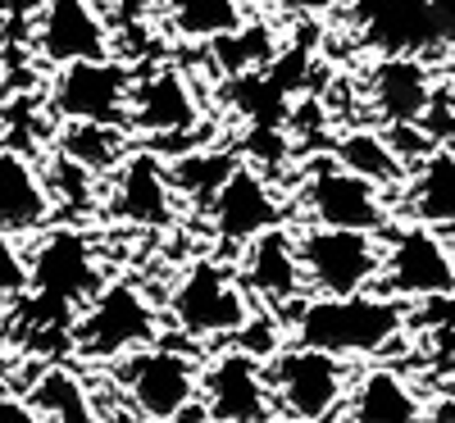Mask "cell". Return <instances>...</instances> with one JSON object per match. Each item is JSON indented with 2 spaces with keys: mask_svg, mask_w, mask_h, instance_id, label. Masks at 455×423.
Returning a JSON list of instances; mask_svg holds the SVG:
<instances>
[{
  "mask_svg": "<svg viewBox=\"0 0 455 423\" xmlns=\"http://www.w3.org/2000/svg\"><path fill=\"white\" fill-rule=\"evenodd\" d=\"M405 300L387 291L360 296H306L296 300V315H287L291 341L328 351L337 360H378L405 337Z\"/></svg>",
  "mask_w": 455,
  "mask_h": 423,
  "instance_id": "6da1fadb",
  "label": "cell"
},
{
  "mask_svg": "<svg viewBox=\"0 0 455 423\" xmlns=\"http://www.w3.org/2000/svg\"><path fill=\"white\" fill-rule=\"evenodd\" d=\"M169 319L196 341H219V337H242L255 319V305L237 268L219 259H192L169 291Z\"/></svg>",
  "mask_w": 455,
  "mask_h": 423,
  "instance_id": "7a4b0ae2",
  "label": "cell"
},
{
  "mask_svg": "<svg viewBox=\"0 0 455 423\" xmlns=\"http://www.w3.org/2000/svg\"><path fill=\"white\" fill-rule=\"evenodd\" d=\"M160 341V315L137 283H105L73 323V351L92 364H119Z\"/></svg>",
  "mask_w": 455,
  "mask_h": 423,
  "instance_id": "3957f363",
  "label": "cell"
},
{
  "mask_svg": "<svg viewBox=\"0 0 455 423\" xmlns=\"http://www.w3.org/2000/svg\"><path fill=\"white\" fill-rule=\"evenodd\" d=\"M264 369H269L278 414L306 419V423H328L337 414H347V401H351L347 360H337L328 351H310L300 341H287Z\"/></svg>",
  "mask_w": 455,
  "mask_h": 423,
  "instance_id": "277c9868",
  "label": "cell"
},
{
  "mask_svg": "<svg viewBox=\"0 0 455 423\" xmlns=\"http://www.w3.org/2000/svg\"><path fill=\"white\" fill-rule=\"evenodd\" d=\"M300 268H306L310 296H360L383 283L387 242L369 233H341V227H306L296 233Z\"/></svg>",
  "mask_w": 455,
  "mask_h": 423,
  "instance_id": "5b68a950",
  "label": "cell"
},
{
  "mask_svg": "<svg viewBox=\"0 0 455 423\" xmlns=\"http://www.w3.org/2000/svg\"><path fill=\"white\" fill-rule=\"evenodd\" d=\"M28 268H32V296L55 305L64 315H73V319H78L105 287L96 246H92L87 233H78V227H46L42 242L28 255Z\"/></svg>",
  "mask_w": 455,
  "mask_h": 423,
  "instance_id": "8992f818",
  "label": "cell"
},
{
  "mask_svg": "<svg viewBox=\"0 0 455 423\" xmlns=\"http://www.w3.org/2000/svg\"><path fill=\"white\" fill-rule=\"evenodd\" d=\"M114 378H119L132 414L150 419V423H173L201 401L196 360L182 355V351H169V346H160V341L137 351V355H128V360H119Z\"/></svg>",
  "mask_w": 455,
  "mask_h": 423,
  "instance_id": "52a82bcc",
  "label": "cell"
},
{
  "mask_svg": "<svg viewBox=\"0 0 455 423\" xmlns=\"http://www.w3.org/2000/svg\"><path fill=\"white\" fill-rule=\"evenodd\" d=\"M300 205H306L315 227H341V233H369V237L392 227L387 191L351 169H341L337 160L310 164L306 182H300Z\"/></svg>",
  "mask_w": 455,
  "mask_h": 423,
  "instance_id": "ba28073f",
  "label": "cell"
},
{
  "mask_svg": "<svg viewBox=\"0 0 455 423\" xmlns=\"http://www.w3.org/2000/svg\"><path fill=\"white\" fill-rule=\"evenodd\" d=\"M132 68L124 60H83L55 68L51 78V114L60 124H109L128 128V105H132Z\"/></svg>",
  "mask_w": 455,
  "mask_h": 423,
  "instance_id": "9c48e42d",
  "label": "cell"
},
{
  "mask_svg": "<svg viewBox=\"0 0 455 423\" xmlns=\"http://www.w3.org/2000/svg\"><path fill=\"white\" fill-rule=\"evenodd\" d=\"M387 259H383V283L396 300H437L455 291V255L451 246L424 223H401L387 233Z\"/></svg>",
  "mask_w": 455,
  "mask_h": 423,
  "instance_id": "30bf717a",
  "label": "cell"
},
{
  "mask_svg": "<svg viewBox=\"0 0 455 423\" xmlns=\"http://www.w3.org/2000/svg\"><path fill=\"white\" fill-rule=\"evenodd\" d=\"M201 410L210 423H274L278 401L269 369L246 351H219L201 369Z\"/></svg>",
  "mask_w": 455,
  "mask_h": 423,
  "instance_id": "8fae6325",
  "label": "cell"
},
{
  "mask_svg": "<svg viewBox=\"0 0 455 423\" xmlns=\"http://www.w3.org/2000/svg\"><path fill=\"white\" fill-rule=\"evenodd\" d=\"M109 23L96 0H42L32 14V51L51 68H68L83 60H109Z\"/></svg>",
  "mask_w": 455,
  "mask_h": 423,
  "instance_id": "7c38bea8",
  "label": "cell"
},
{
  "mask_svg": "<svg viewBox=\"0 0 455 423\" xmlns=\"http://www.w3.org/2000/svg\"><path fill=\"white\" fill-rule=\"evenodd\" d=\"M105 210L128 227H169L178 219V187L160 150H132V156L109 173Z\"/></svg>",
  "mask_w": 455,
  "mask_h": 423,
  "instance_id": "4fadbf2b",
  "label": "cell"
},
{
  "mask_svg": "<svg viewBox=\"0 0 455 423\" xmlns=\"http://www.w3.org/2000/svg\"><path fill=\"white\" fill-rule=\"evenodd\" d=\"M196 128H201V96H196L192 78L169 64L141 73L132 87V105H128V132L150 137L160 146H178Z\"/></svg>",
  "mask_w": 455,
  "mask_h": 423,
  "instance_id": "5bb4252c",
  "label": "cell"
},
{
  "mask_svg": "<svg viewBox=\"0 0 455 423\" xmlns=\"http://www.w3.org/2000/svg\"><path fill=\"white\" fill-rule=\"evenodd\" d=\"M210 227L214 237L228 242V246H251L259 242L264 233H274V227H283V201L278 191L269 187V178H264L255 164H237V173L223 182V191L210 201Z\"/></svg>",
  "mask_w": 455,
  "mask_h": 423,
  "instance_id": "9a60e30c",
  "label": "cell"
},
{
  "mask_svg": "<svg viewBox=\"0 0 455 423\" xmlns=\"http://www.w3.org/2000/svg\"><path fill=\"white\" fill-rule=\"evenodd\" d=\"M237 278L251 291V300L287 310L291 300H306V268H300V246L287 227H274L259 242H251L237 259Z\"/></svg>",
  "mask_w": 455,
  "mask_h": 423,
  "instance_id": "2e32d148",
  "label": "cell"
},
{
  "mask_svg": "<svg viewBox=\"0 0 455 423\" xmlns=\"http://www.w3.org/2000/svg\"><path fill=\"white\" fill-rule=\"evenodd\" d=\"M369 105L387 128H414L437 105L433 68L424 55H383L369 68Z\"/></svg>",
  "mask_w": 455,
  "mask_h": 423,
  "instance_id": "e0dca14e",
  "label": "cell"
},
{
  "mask_svg": "<svg viewBox=\"0 0 455 423\" xmlns=\"http://www.w3.org/2000/svg\"><path fill=\"white\" fill-rule=\"evenodd\" d=\"M55 196L46 169H36L23 150H0V233L10 237H36L51 227Z\"/></svg>",
  "mask_w": 455,
  "mask_h": 423,
  "instance_id": "ac0fdd59",
  "label": "cell"
},
{
  "mask_svg": "<svg viewBox=\"0 0 455 423\" xmlns=\"http://www.w3.org/2000/svg\"><path fill=\"white\" fill-rule=\"evenodd\" d=\"M405 191V214L414 223L433 227H455V146H437L428 160H419L410 169Z\"/></svg>",
  "mask_w": 455,
  "mask_h": 423,
  "instance_id": "d6986e66",
  "label": "cell"
},
{
  "mask_svg": "<svg viewBox=\"0 0 455 423\" xmlns=\"http://www.w3.org/2000/svg\"><path fill=\"white\" fill-rule=\"evenodd\" d=\"M424 401L396 369H369L351 382L347 423H419Z\"/></svg>",
  "mask_w": 455,
  "mask_h": 423,
  "instance_id": "ffe728a7",
  "label": "cell"
},
{
  "mask_svg": "<svg viewBox=\"0 0 455 423\" xmlns=\"http://www.w3.org/2000/svg\"><path fill=\"white\" fill-rule=\"evenodd\" d=\"M332 160L341 169L369 178L373 187H383V191H396V187L410 182V164L396 156V146L387 141V132H373V128L341 132V141L332 146Z\"/></svg>",
  "mask_w": 455,
  "mask_h": 423,
  "instance_id": "44dd1931",
  "label": "cell"
},
{
  "mask_svg": "<svg viewBox=\"0 0 455 423\" xmlns=\"http://www.w3.org/2000/svg\"><path fill=\"white\" fill-rule=\"evenodd\" d=\"M164 28L178 42H223L246 28V5L242 0H160Z\"/></svg>",
  "mask_w": 455,
  "mask_h": 423,
  "instance_id": "7402d4cb",
  "label": "cell"
},
{
  "mask_svg": "<svg viewBox=\"0 0 455 423\" xmlns=\"http://www.w3.org/2000/svg\"><path fill=\"white\" fill-rule=\"evenodd\" d=\"M28 405L42 414L46 423H100L87 382L73 369H64V364H46L42 373L32 378Z\"/></svg>",
  "mask_w": 455,
  "mask_h": 423,
  "instance_id": "603a6c76",
  "label": "cell"
},
{
  "mask_svg": "<svg viewBox=\"0 0 455 423\" xmlns=\"http://www.w3.org/2000/svg\"><path fill=\"white\" fill-rule=\"evenodd\" d=\"M128 128H109V124H60V156L73 160V164H83L87 173H114L128 156H132V146H128Z\"/></svg>",
  "mask_w": 455,
  "mask_h": 423,
  "instance_id": "cb8c5ba5",
  "label": "cell"
},
{
  "mask_svg": "<svg viewBox=\"0 0 455 423\" xmlns=\"http://www.w3.org/2000/svg\"><path fill=\"white\" fill-rule=\"evenodd\" d=\"M237 164H242V160L228 156V150H205V146L182 150V156L169 164L173 187H178V201H192V205L210 210V201L223 191V182L237 173Z\"/></svg>",
  "mask_w": 455,
  "mask_h": 423,
  "instance_id": "d4e9b609",
  "label": "cell"
},
{
  "mask_svg": "<svg viewBox=\"0 0 455 423\" xmlns=\"http://www.w3.org/2000/svg\"><path fill=\"white\" fill-rule=\"evenodd\" d=\"M46 182H51V196H55V205H64L68 196H73V205H78V210H87V205H92L96 173H87L83 164H73V160L55 156V160H51V169H46Z\"/></svg>",
  "mask_w": 455,
  "mask_h": 423,
  "instance_id": "484cf974",
  "label": "cell"
},
{
  "mask_svg": "<svg viewBox=\"0 0 455 423\" xmlns=\"http://www.w3.org/2000/svg\"><path fill=\"white\" fill-rule=\"evenodd\" d=\"M32 291V268H28V255L19 251V242L10 233H0V300H14Z\"/></svg>",
  "mask_w": 455,
  "mask_h": 423,
  "instance_id": "4316f807",
  "label": "cell"
},
{
  "mask_svg": "<svg viewBox=\"0 0 455 423\" xmlns=\"http://www.w3.org/2000/svg\"><path fill=\"white\" fill-rule=\"evenodd\" d=\"M419 323L424 328H437V332H455V291L451 296H437V300H424Z\"/></svg>",
  "mask_w": 455,
  "mask_h": 423,
  "instance_id": "83f0119b",
  "label": "cell"
},
{
  "mask_svg": "<svg viewBox=\"0 0 455 423\" xmlns=\"http://www.w3.org/2000/svg\"><path fill=\"white\" fill-rule=\"evenodd\" d=\"M405 5H410V0H355V14H360L364 28L373 32V28H383L387 19H396Z\"/></svg>",
  "mask_w": 455,
  "mask_h": 423,
  "instance_id": "f1b7e54d",
  "label": "cell"
},
{
  "mask_svg": "<svg viewBox=\"0 0 455 423\" xmlns=\"http://www.w3.org/2000/svg\"><path fill=\"white\" fill-rule=\"evenodd\" d=\"M0 423H46V419L28 405V396H5L0 401Z\"/></svg>",
  "mask_w": 455,
  "mask_h": 423,
  "instance_id": "f546056e",
  "label": "cell"
},
{
  "mask_svg": "<svg viewBox=\"0 0 455 423\" xmlns=\"http://www.w3.org/2000/svg\"><path fill=\"white\" fill-rule=\"evenodd\" d=\"M10 387H14V364H10V355L0 351V401L10 396Z\"/></svg>",
  "mask_w": 455,
  "mask_h": 423,
  "instance_id": "4dcf8cb0",
  "label": "cell"
},
{
  "mask_svg": "<svg viewBox=\"0 0 455 423\" xmlns=\"http://www.w3.org/2000/svg\"><path fill=\"white\" fill-rule=\"evenodd\" d=\"M274 423H306V419H287V414H278V419H274Z\"/></svg>",
  "mask_w": 455,
  "mask_h": 423,
  "instance_id": "1f68e13d",
  "label": "cell"
},
{
  "mask_svg": "<svg viewBox=\"0 0 455 423\" xmlns=\"http://www.w3.org/2000/svg\"><path fill=\"white\" fill-rule=\"evenodd\" d=\"M0 73H5V64H0Z\"/></svg>",
  "mask_w": 455,
  "mask_h": 423,
  "instance_id": "d6a6232c",
  "label": "cell"
}]
</instances>
